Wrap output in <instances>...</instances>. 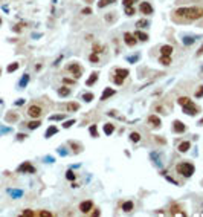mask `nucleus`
I'll return each instance as SVG.
<instances>
[{
  "mask_svg": "<svg viewBox=\"0 0 203 217\" xmlns=\"http://www.w3.org/2000/svg\"><path fill=\"white\" fill-rule=\"evenodd\" d=\"M179 17H185L186 20H198L203 17V8L200 6H191V8H179L176 11Z\"/></svg>",
  "mask_w": 203,
  "mask_h": 217,
  "instance_id": "f257e3e1",
  "label": "nucleus"
},
{
  "mask_svg": "<svg viewBox=\"0 0 203 217\" xmlns=\"http://www.w3.org/2000/svg\"><path fill=\"white\" fill-rule=\"evenodd\" d=\"M177 173H180L185 177H191L194 174V165L189 162H182L177 165Z\"/></svg>",
  "mask_w": 203,
  "mask_h": 217,
  "instance_id": "f03ea898",
  "label": "nucleus"
},
{
  "mask_svg": "<svg viewBox=\"0 0 203 217\" xmlns=\"http://www.w3.org/2000/svg\"><path fill=\"white\" fill-rule=\"evenodd\" d=\"M67 70H69V72H70V74H72L75 78H80V77H81V66H80L78 63L70 64L69 67H67Z\"/></svg>",
  "mask_w": 203,
  "mask_h": 217,
  "instance_id": "7ed1b4c3",
  "label": "nucleus"
},
{
  "mask_svg": "<svg viewBox=\"0 0 203 217\" xmlns=\"http://www.w3.org/2000/svg\"><path fill=\"white\" fill-rule=\"evenodd\" d=\"M28 115H29L31 118H40V116H41V109H40L38 106H29Z\"/></svg>",
  "mask_w": 203,
  "mask_h": 217,
  "instance_id": "20e7f679",
  "label": "nucleus"
},
{
  "mask_svg": "<svg viewBox=\"0 0 203 217\" xmlns=\"http://www.w3.org/2000/svg\"><path fill=\"white\" fill-rule=\"evenodd\" d=\"M18 171H20V173H34L35 168H34L29 162H25V164H21V165L18 167Z\"/></svg>",
  "mask_w": 203,
  "mask_h": 217,
  "instance_id": "39448f33",
  "label": "nucleus"
},
{
  "mask_svg": "<svg viewBox=\"0 0 203 217\" xmlns=\"http://www.w3.org/2000/svg\"><path fill=\"white\" fill-rule=\"evenodd\" d=\"M139 9H141V12H142V14H145V15H150V14H153V6H151L148 2H142Z\"/></svg>",
  "mask_w": 203,
  "mask_h": 217,
  "instance_id": "423d86ee",
  "label": "nucleus"
},
{
  "mask_svg": "<svg viewBox=\"0 0 203 217\" xmlns=\"http://www.w3.org/2000/svg\"><path fill=\"white\" fill-rule=\"evenodd\" d=\"M197 107L191 103V104H188V106H183V113H186V115H191V116H194V115H197Z\"/></svg>",
  "mask_w": 203,
  "mask_h": 217,
  "instance_id": "0eeeda50",
  "label": "nucleus"
},
{
  "mask_svg": "<svg viewBox=\"0 0 203 217\" xmlns=\"http://www.w3.org/2000/svg\"><path fill=\"white\" fill-rule=\"evenodd\" d=\"M124 41H125V44H128V46H134L138 40L134 38V35H133V34L125 32V34H124Z\"/></svg>",
  "mask_w": 203,
  "mask_h": 217,
  "instance_id": "6e6552de",
  "label": "nucleus"
},
{
  "mask_svg": "<svg viewBox=\"0 0 203 217\" xmlns=\"http://www.w3.org/2000/svg\"><path fill=\"white\" fill-rule=\"evenodd\" d=\"M173 129H174V132H177V133H183V132L186 130V127H185V124H183L182 121H174V123H173Z\"/></svg>",
  "mask_w": 203,
  "mask_h": 217,
  "instance_id": "1a4fd4ad",
  "label": "nucleus"
},
{
  "mask_svg": "<svg viewBox=\"0 0 203 217\" xmlns=\"http://www.w3.org/2000/svg\"><path fill=\"white\" fill-rule=\"evenodd\" d=\"M93 208V202L92 200H86V202H81V205H80V209L83 211V212H89L90 209Z\"/></svg>",
  "mask_w": 203,
  "mask_h": 217,
  "instance_id": "9d476101",
  "label": "nucleus"
},
{
  "mask_svg": "<svg viewBox=\"0 0 203 217\" xmlns=\"http://www.w3.org/2000/svg\"><path fill=\"white\" fill-rule=\"evenodd\" d=\"M148 123H150L151 126H154L156 129H159V127H161V119L157 118L156 115H150V116H148Z\"/></svg>",
  "mask_w": 203,
  "mask_h": 217,
  "instance_id": "9b49d317",
  "label": "nucleus"
},
{
  "mask_svg": "<svg viewBox=\"0 0 203 217\" xmlns=\"http://www.w3.org/2000/svg\"><path fill=\"white\" fill-rule=\"evenodd\" d=\"M161 52H162V55L170 57V55L173 54V46H171V44H164V46L161 47Z\"/></svg>",
  "mask_w": 203,
  "mask_h": 217,
  "instance_id": "f8f14e48",
  "label": "nucleus"
},
{
  "mask_svg": "<svg viewBox=\"0 0 203 217\" xmlns=\"http://www.w3.org/2000/svg\"><path fill=\"white\" fill-rule=\"evenodd\" d=\"M189 148H191V142H188V141L179 144V152H182V153H186Z\"/></svg>",
  "mask_w": 203,
  "mask_h": 217,
  "instance_id": "ddd939ff",
  "label": "nucleus"
},
{
  "mask_svg": "<svg viewBox=\"0 0 203 217\" xmlns=\"http://www.w3.org/2000/svg\"><path fill=\"white\" fill-rule=\"evenodd\" d=\"M116 92L113 90V89H105L104 92H102V96H101V100H107V98H110V96H113Z\"/></svg>",
  "mask_w": 203,
  "mask_h": 217,
  "instance_id": "4468645a",
  "label": "nucleus"
},
{
  "mask_svg": "<svg viewBox=\"0 0 203 217\" xmlns=\"http://www.w3.org/2000/svg\"><path fill=\"white\" fill-rule=\"evenodd\" d=\"M177 101H179V104L182 106V107H183V106H188V104H191V100L188 98V96H180V98H179Z\"/></svg>",
  "mask_w": 203,
  "mask_h": 217,
  "instance_id": "2eb2a0df",
  "label": "nucleus"
},
{
  "mask_svg": "<svg viewBox=\"0 0 203 217\" xmlns=\"http://www.w3.org/2000/svg\"><path fill=\"white\" fill-rule=\"evenodd\" d=\"M134 37H138V40H141V41H147V40H148V35L144 34V32H141V31L134 32Z\"/></svg>",
  "mask_w": 203,
  "mask_h": 217,
  "instance_id": "dca6fc26",
  "label": "nucleus"
},
{
  "mask_svg": "<svg viewBox=\"0 0 203 217\" xmlns=\"http://www.w3.org/2000/svg\"><path fill=\"white\" fill-rule=\"evenodd\" d=\"M115 130V126L113 124H104V133L105 135H111Z\"/></svg>",
  "mask_w": 203,
  "mask_h": 217,
  "instance_id": "f3484780",
  "label": "nucleus"
},
{
  "mask_svg": "<svg viewBox=\"0 0 203 217\" xmlns=\"http://www.w3.org/2000/svg\"><path fill=\"white\" fill-rule=\"evenodd\" d=\"M96 80H98V74L95 72V74H92V75H90V78L86 81V84H87V86H92L93 83H96Z\"/></svg>",
  "mask_w": 203,
  "mask_h": 217,
  "instance_id": "a211bd4d",
  "label": "nucleus"
},
{
  "mask_svg": "<svg viewBox=\"0 0 203 217\" xmlns=\"http://www.w3.org/2000/svg\"><path fill=\"white\" fill-rule=\"evenodd\" d=\"M122 209H124L125 212H130V211L133 209V202H130V200H128V202H124V203H122Z\"/></svg>",
  "mask_w": 203,
  "mask_h": 217,
  "instance_id": "6ab92c4d",
  "label": "nucleus"
},
{
  "mask_svg": "<svg viewBox=\"0 0 203 217\" xmlns=\"http://www.w3.org/2000/svg\"><path fill=\"white\" fill-rule=\"evenodd\" d=\"M127 75H128V70H127V69H116V77L125 78Z\"/></svg>",
  "mask_w": 203,
  "mask_h": 217,
  "instance_id": "aec40b11",
  "label": "nucleus"
},
{
  "mask_svg": "<svg viewBox=\"0 0 203 217\" xmlns=\"http://www.w3.org/2000/svg\"><path fill=\"white\" fill-rule=\"evenodd\" d=\"M58 93L61 96H67V95H70V89L69 87H60L58 89Z\"/></svg>",
  "mask_w": 203,
  "mask_h": 217,
  "instance_id": "412c9836",
  "label": "nucleus"
},
{
  "mask_svg": "<svg viewBox=\"0 0 203 217\" xmlns=\"http://www.w3.org/2000/svg\"><path fill=\"white\" fill-rule=\"evenodd\" d=\"M57 132H58V129L52 126V127H49V129H48V132H46V135H44V136H46V138H51V136H52V135H55Z\"/></svg>",
  "mask_w": 203,
  "mask_h": 217,
  "instance_id": "4be33fe9",
  "label": "nucleus"
},
{
  "mask_svg": "<svg viewBox=\"0 0 203 217\" xmlns=\"http://www.w3.org/2000/svg\"><path fill=\"white\" fill-rule=\"evenodd\" d=\"M130 139H131L133 142H139V141H141V135L136 133V132H133V133H130Z\"/></svg>",
  "mask_w": 203,
  "mask_h": 217,
  "instance_id": "5701e85b",
  "label": "nucleus"
},
{
  "mask_svg": "<svg viewBox=\"0 0 203 217\" xmlns=\"http://www.w3.org/2000/svg\"><path fill=\"white\" fill-rule=\"evenodd\" d=\"M161 63H162V64H165V66H170V64H171V58H170V57L162 55V57H161Z\"/></svg>",
  "mask_w": 203,
  "mask_h": 217,
  "instance_id": "b1692460",
  "label": "nucleus"
},
{
  "mask_svg": "<svg viewBox=\"0 0 203 217\" xmlns=\"http://www.w3.org/2000/svg\"><path fill=\"white\" fill-rule=\"evenodd\" d=\"M40 124H41L40 121H31V123L28 124V127H29L31 130H34V129H38V127H40Z\"/></svg>",
  "mask_w": 203,
  "mask_h": 217,
  "instance_id": "393cba45",
  "label": "nucleus"
},
{
  "mask_svg": "<svg viewBox=\"0 0 203 217\" xmlns=\"http://www.w3.org/2000/svg\"><path fill=\"white\" fill-rule=\"evenodd\" d=\"M93 98H95L93 93H84V95H83V100H84V101H87V103H90Z\"/></svg>",
  "mask_w": 203,
  "mask_h": 217,
  "instance_id": "a878e982",
  "label": "nucleus"
},
{
  "mask_svg": "<svg viewBox=\"0 0 203 217\" xmlns=\"http://www.w3.org/2000/svg\"><path fill=\"white\" fill-rule=\"evenodd\" d=\"M67 110H69V112L78 110V104H77V103H70V104H67Z\"/></svg>",
  "mask_w": 203,
  "mask_h": 217,
  "instance_id": "bb28decb",
  "label": "nucleus"
},
{
  "mask_svg": "<svg viewBox=\"0 0 203 217\" xmlns=\"http://www.w3.org/2000/svg\"><path fill=\"white\" fill-rule=\"evenodd\" d=\"M115 18H116V14H115V12H110V14L105 15V20H107V21H115Z\"/></svg>",
  "mask_w": 203,
  "mask_h": 217,
  "instance_id": "cd10ccee",
  "label": "nucleus"
},
{
  "mask_svg": "<svg viewBox=\"0 0 203 217\" xmlns=\"http://www.w3.org/2000/svg\"><path fill=\"white\" fill-rule=\"evenodd\" d=\"M125 14L130 15V17L134 15V8H133V6H125Z\"/></svg>",
  "mask_w": 203,
  "mask_h": 217,
  "instance_id": "c85d7f7f",
  "label": "nucleus"
},
{
  "mask_svg": "<svg viewBox=\"0 0 203 217\" xmlns=\"http://www.w3.org/2000/svg\"><path fill=\"white\" fill-rule=\"evenodd\" d=\"M35 215H41V217H43V215H46V217H52L54 214H52V212H49V211H40V212H35Z\"/></svg>",
  "mask_w": 203,
  "mask_h": 217,
  "instance_id": "c756f323",
  "label": "nucleus"
},
{
  "mask_svg": "<svg viewBox=\"0 0 203 217\" xmlns=\"http://www.w3.org/2000/svg\"><path fill=\"white\" fill-rule=\"evenodd\" d=\"M17 69H18V63H12V64L8 66V72H14V70H17Z\"/></svg>",
  "mask_w": 203,
  "mask_h": 217,
  "instance_id": "7c9ffc66",
  "label": "nucleus"
},
{
  "mask_svg": "<svg viewBox=\"0 0 203 217\" xmlns=\"http://www.w3.org/2000/svg\"><path fill=\"white\" fill-rule=\"evenodd\" d=\"M110 2H108V0H99V2H98V8H104V6H107Z\"/></svg>",
  "mask_w": 203,
  "mask_h": 217,
  "instance_id": "2f4dec72",
  "label": "nucleus"
},
{
  "mask_svg": "<svg viewBox=\"0 0 203 217\" xmlns=\"http://www.w3.org/2000/svg\"><path fill=\"white\" fill-rule=\"evenodd\" d=\"M89 60H90V61H92V63H98V61H99V60H98V55H96L95 52H93L92 55H90V57H89Z\"/></svg>",
  "mask_w": 203,
  "mask_h": 217,
  "instance_id": "473e14b6",
  "label": "nucleus"
},
{
  "mask_svg": "<svg viewBox=\"0 0 203 217\" xmlns=\"http://www.w3.org/2000/svg\"><path fill=\"white\" fill-rule=\"evenodd\" d=\"M122 2H124V5H125V6H133V3H134V2H138V0H122Z\"/></svg>",
  "mask_w": 203,
  "mask_h": 217,
  "instance_id": "72a5a7b5",
  "label": "nucleus"
},
{
  "mask_svg": "<svg viewBox=\"0 0 203 217\" xmlns=\"http://www.w3.org/2000/svg\"><path fill=\"white\" fill-rule=\"evenodd\" d=\"M93 52H95V54L102 52V49H101V46H99V44H93Z\"/></svg>",
  "mask_w": 203,
  "mask_h": 217,
  "instance_id": "f704fd0d",
  "label": "nucleus"
},
{
  "mask_svg": "<svg viewBox=\"0 0 203 217\" xmlns=\"http://www.w3.org/2000/svg\"><path fill=\"white\" fill-rule=\"evenodd\" d=\"M90 133H92L95 138L98 136V130H96V126H92V127H90Z\"/></svg>",
  "mask_w": 203,
  "mask_h": 217,
  "instance_id": "c9c22d12",
  "label": "nucleus"
},
{
  "mask_svg": "<svg viewBox=\"0 0 203 217\" xmlns=\"http://www.w3.org/2000/svg\"><path fill=\"white\" fill-rule=\"evenodd\" d=\"M195 96H197V98H200V96H203V86H200V87H198V90L195 92Z\"/></svg>",
  "mask_w": 203,
  "mask_h": 217,
  "instance_id": "e433bc0d",
  "label": "nucleus"
},
{
  "mask_svg": "<svg viewBox=\"0 0 203 217\" xmlns=\"http://www.w3.org/2000/svg\"><path fill=\"white\" fill-rule=\"evenodd\" d=\"M72 124H75V121H73V119H70V121H66V123L63 124V127H64V129H67V127H70Z\"/></svg>",
  "mask_w": 203,
  "mask_h": 217,
  "instance_id": "4c0bfd02",
  "label": "nucleus"
},
{
  "mask_svg": "<svg viewBox=\"0 0 203 217\" xmlns=\"http://www.w3.org/2000/svg\"><path fill=\"white\" fill-rule=\"evenodd\" d=\"M21 215H35V212H34V211H31V209H26V211L21 212Z\"/></svg>",
  "mask_w": 203,
  "mask_h": 217,
  "instance_id": "58836bf2",
  "label": "nucleus"
},
{
  "mask_svg": "<svg viewBox=\"0 0 203 217\" xmlns=\"http://www.w3.org/2000/svg\"><path fill=\"white\" fill-rule=\"evenodd\" d=\"M28 80H29V77H28V75H25V77H23V80H21V83H20V87H23V86L28 83Z\"/></svg>",
  "mask_w": 203,
  "mask_h": 217,
  "instance_id": "ea45409f",
  "label": "nucleus"
},
{
  "mask_svg": "<svg viewBox=\"0 0 203 217\" xmlns=\"http://www.w3.org/2000/svg\"><path fill=\"white\" fill-rule=\"evenodd\" d=\"M66 177H67V179H70V180H73V179H75V174H73V171H67Z\"/></svg>",
  "mask_w": 203,
  "mask_h": 217,
  "instance_id": "a19ab883",
  "label": "nucleus"
},
{
  "mask_svg": "<svg viewBox=\"0 0 203 217\" xmlns=\"http://www.w3.org/2000/svg\"><path fill=\"white\" fill-rule=\"evenodd\" d=\"M63 118H64L63 115H52V116H51L52 121H57V119H63Z\"/></svg>",
  "mask_w": 203,
  "mask_h": 217,
  "instance_id": "79ce46f5",
  "label": "nucleus"
},
{
  "mask_svg": "<svg viewBox=\"0 0 203 217\" xmlns=\"http://www.w3.org/2000/svg\"><path fill=\"white\" fill-rule=\"evenodd\" d=\"M6 119H8V121H15L17 115H6Z\"/></svg>",
  "mask_w": 203,
  "mask_h": 217,
  "instance_id": "37998d69",
  "label": "nucleus"
},
{
  "mask_svg": "<svg viewBox=\"0 0 203 217\" xmlns=\"http://www.w3.org/2000/svg\"><path fill=\"white\" fill-rule=\"evenodd\" d=\"M145 25H147V20H139V21H138V26H139V28H144Z\"/></svg>",
  "mask_w": 203,
  "mask_h": 217,
  "instance_id": "c03bdc74",
  "label": "nucleus"
},
{
  "mask_svg": "<svg viewBox=\"0 0 203 217\" xmlns=\"http://www.w3.org/2000/svg\"><path fill=\"white\" fill-rule=\"evenodd\" d=\"M81 12H83L84 15H89V14H92V11H90V8H84Z\"/></svg>",
  "mask_w": 203,
  "mask_h": 217,
  "instance_id": "a18cd8bd",
  "label": "nucleus"
},
{
  "mask_svg": "<svg viewBox=\"0 0 203 217\" xmlns=\"http://www.w3.org/2000/svg\"><path fill=\"white\" fill-rule=\"evenodd\" d=\"M122 81H124V78H121V77H115V83H116V84H122Z\"/></svg>",
  "mask_w": 203,
  "mask_h": 217,
  "instance_id": "49530a36",
  "label": "nucleus"
},
{
  "mask_svg": "<svg viewBox=\"0 0 203 217\" xmlns=\"http://www.w3.org/2000/svg\"><path fill=\"white\" fill-rule=\"evenodd\" d=\"M63 81H64L66 84H73V80H69V78H64Z\"/></svg>",
  "mask_w": 203,
  "mask_h": 217,
  "instance_id": "de8ad7c7",
  "label": "nucleus"
},
{
  "mask_svg": "<svg viewBox=\"0 0 203 217\" xmlns=\"http://www.w3.org/2000/svg\"><path fill=\"white\" fill-rule=\"evenodd\" d=\"M183 41H185V44H189V43H192L194 40H192V38H191V40H189V38H185Z\"/></svg>",
  "mask_w": 203,
  "mask_h": 217,
  "instance_id": "09e8293b",
  "label": "nucleus"
},
{
  "mask_svg": "<svg viewBox=\"0 0 203 217\" xmlns=\"http://www.w3.org/2000/svg\"><path fill=\"white\" fill-rule=\"evenodd\" d=\"M201 52H203V46H201V47H200V49H198V52H197V55H200Z\"/></svg>",
  "mask_w": 203,
  "mask_h": 217,
  "instance_id": "8fccbe9b",
  "label": "nucleus"
},
{
  "mask_svg": "<svg viewBox=\"0 0 203 217\" xmlns=\"http://www.w3.org/2000/svg\"><path fill=\"white\" fill-rule=\"evenodd\" d=\"M86 2H87V3H92V0H86Z\"/></svg>",
  "mask_w": 203,
  "mask_h": 217,
  "instance_id": "3c124183",
  "label": "nucleus"
},
{
  "mask_svg": "<svg viewBox=\"0 0 203 217\" xmlns=\"http://www.w3.org/2000/svg\"><path fill=\"white\" fill-rule=\"evenodd\" d=\"M0 25H2V18H0Z\"/></svg>",
  "mask_w": 203,
  "mask_h": 217,
  "instance_id": "603ef678",
  "label": "nucleus"
}]
</instances>
